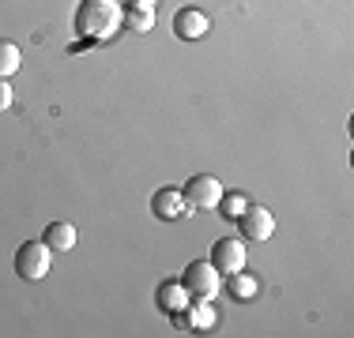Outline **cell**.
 <instances>
[{
  "instance_id": "9",
  "label": "cell",
  "mask_w": 354,
  "mask_h": 338,
  "mask_svg": "<svg viewBox=\"0 0 354 338\" xmlns=\"http://www.w3.org/2000/svg\"><path fill=\"white\" fill-rule=\"evenodd\" d=\"M158 304L174 316V312H185L192 301H189V290H185L181 282H162L158 286Z\"/></svg>"
},
{
  "instance_id": "15",
  "label": "cell",
  "mask_w": 354,
  "mask_h": 338,
  "mask_svg": "<svg viewBox=\"0 0 354 338\" xmlns=\"http://www.w3.org/2000/svg\"><path fill=\"white\" fill-rule=\"evenodd\" d=\"M12 87H8V79H0V109H8V106H12Z\"/></svg>"
},
{
  "instance_id": "7",
  "label": "cell",
  "mask_w": 354,
  "mask_h": 338,
  "mask_svg": "<svg viewBox=\"0 0 354 338\" xmlns=\"http://www.w3.org/2000/svg\"><path fill=\"white\" fill-rule=\"evenodd\" d=\"M238 222H241V237L245 241H272V233H275V218L264 207H249Z\"/></svg>"
},
{
  "instance_id": "17",
  "label": "cell",
  "mask_w": 354,
  "mask_h": 338,
  "mask_svg": "<svg viewBox=\"0 0 354 338\" xmlns=\"http://www.w3.org/2000/svg\"><path fill=\"white\" fill-rule=\"evenodd\" d=\"M117 4H121V0H117Z\"/></svg>"
},
{
  "instance_id": "8",
  "label": "cell",
  "mask_w": 354,
  "mask_h": 338,
  "mask_svg": "<svg viewBox=\"0 0 354 338\" xmlns=\"http://www.w3.org/2000/svg\"><path fill=\"white\" fill-rule=\"evenodd\" d=\"M174 34L185 41H196L207 34V15L196 12V8H181V12L174 15Z\"/></svg>"
},
{
  "instance_id": "12",
  "label": "cell",
  "mask_w": 354,
  "mask_h": 338,
  "mask_svg": "<svg viewBox=\"0 0 354 338\" xmlns=\"http://www.w3.org/2000/svg\"><path fill=\"white\" fill-rule=\"evenodd\" d=\"M121 23L129 30H136V34H147L151 27H155V12H140V8H124L121 12Z\"/></svg>"
},
{
  "instance_id": "6",
  "label": "cell",
  "mask_w": 354,
  "mask_h": 338,
  "mask_svg": "<svg viewBox=\"0 0 354 338\" xmlns=\"http://www.w3.org/2000/svg\"><path fill=\"white\" fill-rule=\"evenodd\" d=\"M151 210H155L162 222H177V218H189L192 215V203L185 199V192L177 188H162L151 196Z\"/></svg>"
},
{
  "instance_id": "4",
  "label": "cell",
  "mask_w": 354,
  "mask_h": 338,
  "mask_svg": "<svg viewBox=\"0 0 354 338\" xmlns=\"http://www.w3.org/2000/svg\"><path fill=\"white\" fill-rule=\"evenodd\" d=\"M185 199H189L196 210H215L218 199H223V184H218L212 173H200V177H192V181L185 184Z\"/></svg>"
},
{
  "instance_id": "3",
  "label": "cell",
  "mask_w": 354,
  "mask_h": 338,
  "mask_svg": "<svg viewBox=\"0 0 354 338\" xmlns=\"http://www.w3.org/2000/svg\"><path fill=\"white\" fill-rule=\"evenodd\" d=\"M218 270L212 259H196V264H189L185 267V275H181V286L189 290V297H196V301H215V293H218Z\"/></svg>"
},
{
  "instance_id": "5",
  "label": "cell",
  "mask_w": 354,
  "mask_h": 338,
  "mask_svg": "<svg viewBox=\"0 0 354 338\" xmlns=\"http://www.w3.org/2000/svg\"><path fill=\"white\" fill-rule=\"evenodd\" d=\"M212 264H215L218 275H238V270H245V244H241L238 237H223V241H215Z\"/></svg>"
},
{
  "instance_id": "10",
  "label": "cell",
  "mask_w": 354,
  "mask_h": 338,
  "mask_svg": "<svg viewBox=\"0 0 354 338\" xmlns=\"http://www.w3.org/2000/svg\"><path fill=\"white\" fill-rule=\"evenodd\" d=\"M41 241H46L53 252H72V248H75V226H72V222H53Z\"/></svg>"
},
{
  "instance_id": "1",
  "label": "cell",
  "mask_w": 354,
  "mask_h": 338,
  "mask_svg": "<svg viewBox=\"0 0 354 338\" xmlns=\"http://www.w3.org/2000/svg\"><path fill=\"white\" fill-rule=\"evenodd\" d=\"M75 30L87 41H109L121 30V4L117 0H80V8H75Z\"/></svg>"
},
{
  "instance_id": "2",
  "label": "cell",
  "mask_w": 354,
  "mask_h": 338,
  "mask_svg": "<svg viewBox=\"0 0 354 338\" xmlns=\"http://www.w3.org/2000/svg\"><path fill=\"white\" fill-rule=\"evenodd\" d=\"M49 259H53V248L46 241H27L15 252V275L23 282H41L49 275Z\"/></svg>"
},
{
  "instance_id": "16",
  "label": "cell",
  "mask_w": 354,
  "mask_h": 338,
  "mask_svg": "<svg viewBox=\"0 0 354 338\" xmlns=\"http://www.w3.org/2000/svg\"><path fill=\"white\" fill-rule=\"evenodd\" d=\"M158 0H129V8H140V12H155Z\"/></svg>"
},
{
  "instance_id": "14",
  "label": "cell",
  "mask_w": 354,
  "mask_h": 338,
  "mask_svg": "<svg viewBox=\"0 0 354 338\" xmlns=\"http://www.w3.org/2000/svg\"><path fill=\"white\" fill-rule=\"evenodd\" d=\"M218 210H223V215L230 218V222H238V218H241V215H245V210H249V199L234 192V196H223V199H218Z\"/></svg>"
},
{
  "instance_id": "11",
  "label": "cell",
  "mask_w": 354,
  "mask_h": 338,
  "mask_svg": "<svg viewBox=\"0 0 354 338\" xmlns=\"http://www.w3.org/2000/svg\"><path fill=\"white\" fill-rule=\"evenodd\" d=\"M19 64H23L19 46H15V41H8V38H0V79L15 75V72H19Z\"/></svg>"
},
{
  "instance_id": "13",
  "label": "cell",
  "mask_w": 354,
  "mask_h": 338,
  "mask_svg": "<svg viewBox=\"0 0 354 338\" xmlns=\"http://www.w3.org/2000/svg\"><path fill=\"white\" fill-rule=\"evenodd\" d=\"M230 293L238 301H252L260 293V282H257V278H249L245 270H238V275H230Z\"/></svg>"
}]
</instances>
